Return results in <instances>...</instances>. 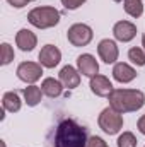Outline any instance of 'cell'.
I'll use <instances>...</instances> for the list:
<instances>
[{"instance_id":"cell-18","label":"cell","mask_w":145,"mask_h":147,"mask_svg":"<svg viewBox=\"0 0 145 147\" xmlns=\"http://www.w3.org/2000/svg\"><path fill=\"white\" fill-rule=\"evenodd\" d=\"M123 7H125V12L128 16H132V17H140L144 14V3H142V0H125Z\"/></svg>"},{"instance_id":"cell-27","label":"cell","mask_w":145,"mask_h":147,"mask_svg":"<svg viewBox=\"0 0 145 147\" xmlns=\"http://www.w3.org/2000/svg\"><path fill=\"white\" fill-rule=\"evenodd\" d=\"M29 2H34V0H28V3H29Z\"/></svg>"},{"instance_id":"cell-26","label":"cell","mask_w":145,"mask_h":147,"mask_svg":"<svg viewBox=\"0 0 145 147\" xmlns=\"http://www.w3.org/2000/svg\"><path fill=\"white\" fill-rule=\"evenodd\" d=\"M142 46H144V51H145V34L142 36Z\"/></svg>"},{"instance_id":"cell-16","label":"cell","mask_w":145,"mask_h":147,"mask_svg":"<svg viewBox=\"0 0 145 147\" xmlns=\"http://www.w3.org/2000/svg\"><path fill=\"white\" fill-rule=\"evenodd\" d=\"M2 105H3V110L10 111V113H15V111L21 110V96L17 91H9L3 94L2 98Z\"/></svg>"},{"instance_id":"cell-1","label":"cell","mask_w":145,"mask_h":147,"mask_svg":"<svg viewBox=\"0 0 145 147\" xmlns=\"http://www.w3.org/2000/svg\"><path fill=\"white\" fill-rule=\"evenodd\" d=\"M50 147H87L89 132L73 118H60L50 139Z\"/></svg>"},{"instance_id":"cell-17","label":"cell","mask_w":145,"mask_h":147,"mask_svg":"<svg viewBox=\"0 0 145 147\" xmlns=\"http://www.w3.org/2000/svg\"><path fill=\"white\" fill-rule=\"evenodd\" d=\"M22 94H24V98H26V103H28V106H38V105L41 103L43 91H41L38 86L31 84L29 87H24Z\"/></svg>"},{"instance_id":"cell-11","label":"cell","mask_w":145,"mask_h":147,"mask_svg":"<svg viewBox=\"0 0 145 147\" xmlns=\"http://www.w3.org/2000/svg\"><path fill=\"white\" fill-rule=\"evenodd\" d=\"M91 91L99 98H108L113 92V84H111V80L108 77L97 74V75L91 77Z\"/></svg>"},{"instance_id":"cell-19","label":"cell","mask_w":145,"mask_h":147,"mask_svg":"<svg viewBox=\"0 0 145 147\" xmlns=\"http://www.w3.org/2000/svg\"><path fill=\"white\" fill-rule=\"evenodd\" d=\"M128 58L137 65V67H144L145 65V51L142 48H130V51H128Z\"/></svg>"},{"instance_id":"cell-15","label":"cell","mask_w":145,"mask_h":147,"mask_svg":"<svg viewBox=\"0 0 145 147\" xmlns=\"http://www.w3.org/2000/svg\"><path fill=\"white\" fill-rule=\"evenodd\" d=\"M41 91H43V94H46L48 98H58V96H62V92H63V84H62L60 80L53 79V77H48V79H44V80L41 82Z\"/></svg>"},{"instance_id":"cell-14","label":"cell","mask_w":145,"mask_h":147,"mask_svg":"<svg viewBox=\"0 0 145 147\" xmlns=\"http://www.w3.org/2000/svg\"><path fill=\"white\" fill-rule=\"evenodd\" d=\"M15 43L17 46L22 50V51H33L34 46L38 45V38L33 31L29 29H21L17 34H15Z\"/></svg>"},{"instance_id":"cell-3","label":"cell","mask_w":145,"mask_h":147,"mask_svg":"<svg viewBox=\"0 0 145 147\" xmlns=\"http://www.w3.org/2000/svg\"><path fill=\"white\" fill-rule=\"evenodd\" d=\"M28 21L39 29H48V28H53L60 22V12L55 9V7H36L33 9L29 14H28Z\"/></svg>"},{"instance_id":"cell-13","label":"cell","mask_w":145,"mask_h":147,"mask_svg":"<svg viewBox=\"0 0 145 147\" xmlns=\"http://www.w3.org/2000/svg\"><path fill=\"white\" fill-rule=\"evenodd\" d=\"M113 77H114L118 82L126 84V82H132V80L137 77V70H135L133 67H130L128 63L119 62V63H114V67H113Z\"/></svg>"},{"instance_id":"cell-2","label":"cell","mask_w":145,"mask_h":147,"mask_svg":"<svg viewBox=\"0 0 145 147\" xmlns=\"http://www.w3.org/2000/svg\"><path fill=\"white\" fill-rule=\"evenodd\" d=\"M108 99L109 106L121 115L138 111L145 105V94L138 89H113Z\"/></svg>"},{"instance_id":"cell-7","label":"cell","mask_w":145,"mask_h":147,"mask_svg":"<svg viewBox=\"0 0 145 147\" xmlns=\"http://www.w3.org/2000/svg\"><path fill=\"white\" fill-rule=\"evenodd\" d=\"M62 60V51L55 45H46L39 51V63L46 69H53L60 63Z\"/></svg>"},{"instance_id":"cell-6","label":"cell","mask_w":145,"mask_h":147,"mask_svg":"<svg viewBox=\"0 0 145 147\" xmlns=\"http://www.w3.org/2000/svg\"><path fill=\"white\" fill-rule=\"evenodd\" d=\"M41 74H43V65L41 63L22 62L17 67V77L22 82H28V84H34L36 80H39L41 79Z\"/></svg>"},{"instance_id":"cell-10","label":"cell","mask_w":145,"mask_h":147,"mask_svg":"<svg viewBox=\"0 0 145 147\" xmlns=\"http://www.w3.org/2000/svg\"><path fill=\"white\" fill-rule=\"evenodd\" d=\"M77 69L82 75H87V77H94L99 72V63L96 62V58L89 53H84L77 58Z\"/></svg>"},{"instance_id":"cell-9","label":"cell","mask_w":145,"mask_h":147,"mask_svg":"<svg viewBox=\"0 0 145 147\" xmlns=\"http://www.w3.org/2000/svg\"><path fill=\"white\" fill-rule=\"evenodd\" d=\"M97 53H99V57H101V60L104 63H114L118 60V55H119L118 46H116V43L113 39H103V41H99Z\"/></svg>"},{"instance_id":"cell-5","label":"cell","mask_w":145,"mask_h":147,"mask_svg":"<svg viewBox=\"0 0 145 147\" xmlns=\"http://www.w3.org/2000/svg\"><path fill=\"white\" fill-rule=\"evenodd\" d=\"M92 36H94L92 29L87 24H80V22L70 26L67 31V38L73 46H87L92 41Z\"/></svg>"},{"instance_id":"cell-20","label":"cell","mask_w":145,"mask_h":147,"mask_svg":"<svg viewBox=\"0 0 145 147\" xmlns=\"http://www.w3.org/2000/svg\"><path fill=\"white\" fill-rule=\"evenodd\" d=\"M118 147H137V137L132 132H123L118 137Z\"/></svg>"},{"instance_id":"cell-4","label":"cell","mask_w":145,"mask_h":147,"mask_svg":"<svg viewBox=\"0 0 145 147\" xmlns=\"http://www.w3.org/2000/svg\"><path fill=\"white\" fill-rule=\"evenodd\" d=\"M97 123H99V128L103 132H106L108 135H114L123 128V115L109 106V108H104L101 111Z\"/></svg>"},{"instance_id":"cell-22","label":"cell","mask_w":145,"mask_h":147,"mask_svg":"<svg viewBox=\"0 0 145 147\" xmlns=\"http://www.w3.org/2000/svg\"><path fill=\"white\" fill-rule=\"evenodd\" d=\"M84 2H85V0H62L63 7L68 9V10H75V9H79Z\"/></svg>"},{"instance_id":"cell-8","label":"cell","mask_w":145,"mask_h":147,"mask_svg":"<svg viewBox=\"0 0 145 147\" xmlns=\"http://www.w3.org/2000/svg\"><path fill=\"white\" fill-rule=\"evenodd\" d=\"M113 34L118 41L128 43L137 36V26L130 21H118L113 28Z\"/></svg>"},{"instance_id":"cell-25","label":"cell","mask_w":145,"mask_h":147,"mask_svg":"<svg viewBox=\"0 0 145 147\" xmlns=\"http://www.w3.org/2000/svg\"><path fill=\"white\" fill-rule=\"evenodd\" d=\"M137 127H138V130H140V134H144V135H145V115H144V116H140V120H138V123H137Z\"/></svg>"},{"instance_id":"cell-12","label":"cell","mask_w":145,"mask_h":147,"mask_svg":"<svg viewBox=\"0 0 145 147\" xmlns=\"http://www.w3.org/2000/svg\"><path fill=\"white\" fill-rule=\"evenodd\" d=\"M80 72H77L73 67L70 65H65L60 74H58V80L63 84V87H67V89H75L79 84H80Z\"/></svg>"},{"instance_id":"cell-21","label":"cell","mask_w":145,"mask_h":147,"mask_svg":"<svg viewBox=\"0 0 145 147\" xmlns=\"http://www.w3.org/2000/svg\"><path fill=\"white\" fill-rule=\"evenodd\" d=\"M14 60V50L9 43L2 45V65H9Z\"/></svg>"},{"instance_id":"cell-24","label":"cell","mask_w":145,"mask_h":147,"mask_svg":"<svg viewBox=\"0 0 145 147\" xmlns=\"http://www.w3.org/2000/svg\"><path fill=\"white\" fill-rule=\"evenodd\" d=\"M7 2L15 9H22L24 5H28V0H7Z\"/></svg>"},{"instance_id":"cell-23","label":"cell","mask_w":145,"mask_h":147,"mask_svg":"<svg viewBox=\"0 0 145 147\" xmlns=\"http://www.w3.org/2000/svg\"><path fill=\"white\" fill-rule=\"evenodd\" d=\"M87 147H108V144L101 139V137H89V142H87Z\"/></svg>"}]
</instances>
